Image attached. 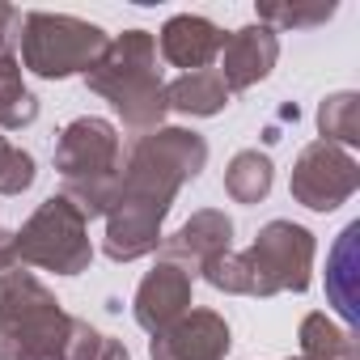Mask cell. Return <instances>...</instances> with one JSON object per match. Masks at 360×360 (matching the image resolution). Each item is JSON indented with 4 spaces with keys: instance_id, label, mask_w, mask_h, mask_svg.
I'll use <instances>...</instances> for the list:
<instances>
[{
    "instance_id": "obj_1",
    "label": "cell",
    "mask_w": 360,
    "mask_h": 360,
    "mask_svg": "<svg viewBox=\"0 0 360 360\" xmlns=\"http://www.w3.org/2000/svg\"><path fill=\"white\" fill-rule=\"evenodd\" d=\"M314 233L292 221H267L250 250L217 255L200 267V276L229 297H276V292H305L314 271Z\"/></svg>"
},
{
    "instance_id": "obj_2",
    "label": "cell",
    "mask_w": 360,
    "mask_h": 360,
    "mask_svg": "<svg viewBox=\"0 0 360 360\" xmlns=\"http://www.w3.org/2000/svg\"><path fill=\"white\" fill-rule=\"evenodd\" d=\"M85 85L115 106L131 136L157 131L165 119V81L157 68V39L148 30H123L106 43Z\"/></svg>"
},
{
    "instance_id": "obj_3",
    "label": "cell",
    "mask_w": 360,
    "mask_h": 360,
    "mask_svg": "<svg viewBox=\"0 0 360 360\" xmlns=\"http://www.w3.org/2000/svg\"><path fill=\"white\" fill-rule=\"evenodd\" d=\"M56 169L64 178V200L81 208L85 221L106 217L123 183V136L110 119L81 115L56 140Z\"/></svg>"
},
{
    "instance_id": "obj_4",
    "label": "cell",
    "mask_w": 360,
    "mask_h": 360,
    "mask_svg": "<svg viewBox=\"0 0 360 360\" xmlns=\"http://www.w3.org/2000/svg\"><path fill=\"white\" fill-rule=\"evenodd\" d=\"M72 314L56 292L22 271H0V360H68Z\"/></svg>"
},
{
    "instance_id": "obj_5",
    "label": "cell",
    "mask_w": 360,
    "mask_h": 360,
    "mask_svg": "<svg viewBox=\"0 0 360 360\" xmlns=\"http://www.w3.org/2000/svg\"><path fill=\"white\" fill-rule=\"evenodd\" d=\"M204 165H208V140L200 131L161 123L157 131L136 136L127 165H123L119 195L140 200V204H157V208H174V195L191 178H200Z\"/></svg>"
},
{
    "instance_id": "obj_6",
    "label": "cell",
    "mask_w": 360,
    "mask_h": 360,
    "mask_svg": "<svg viewBox=\"0 0 360 360\" xmlns=\"http://www.w3.org/2000/svg\"><path fill=\"white\" fill-rule=\"evenodd\" d=\"M110 34L85 18L72 13H22V47L18 60L26 72L43 81H64V77H85L98 56L106 51Z\"/></svg>"
},
{
    "instance_id": "obj_7",
    "label": "cell",
    "mask_w": 360,
    "mask_h": 360,
    "mask_svg": "<svg viewBox=\"0 0 360 360\" xmlns=\"http://www.w3.org/2000/svg\"><path fill=\"white\" fill-rule=\"evenodd\" d=\"M13 255L26 267H43L56 276H81L94 263L89 221L81 217L77 204H68L64 195H51L13 233Z\"/></svg>"
},
{
    "instance_id": "obj_8",
    "label": "cell",
    "mask_w": 360,
    "mask_h": 360,
    "mask_svg": "<svg viewBox=\"0 0 360 360\" xmlns=\"http://www.w3.org/2000/svg\"><path fill=\"white\" fill-rule=\"evenodd\" d=\"M356 187H360V161L330 140L305 144L288 178L292 200L305 204L309 212H335L356 195Z\"/></svg>"
},
{
    "instance_id": "obj_9",
    "label": "cell",
    "mask_w": 360,
    "mask_h": 360,
    "mask_svg": "<svg viewBox=\"0 0 360 360\" xmlns=\"http://www.w3.org/2000/svg\"><path fill=\"white\" fill-rule=\"evenodd\" d=\"M229 347H233V335L217 309H187L174 326L153 335L148 356L153 360H225Z\"/></svg>"
},
{
    "instance_id": "obj_10",
    "label": "cell",
    "mask_w": 360,
    "mask_h": 360,
    "mask_svg": "<svg viewBox=\"0 0 360 360\" xmlns=\"http://www.w3.org/2000/svg\"><path fill=\"white\" fill-rule=\"evenodd\" d=\"M169 208L157 204H140L127 195H115L110 212H106V233H102V250L115 263H136L144 255H153L161 246V225H165Z\"/></svg>"
},
{
    "instance_id": "obj_11",
    "label": "cell",
    "mask_w": 360,
    "mask_h": 360,
    "mask_svg": "<svg viewBox=\"0 0 360 360\" xmlns=\"http://www.w3.org/2000/svg\"><path fill=\"white\" fill-rule=\"evenodd\" d=\"M187 309H191V271H183V267H174V263L161 259L140 280L136 301H131V314H136L140 330L161 335L165 326H174Z\"/></svg>"
},
{
    "instance_id": "obj_12",
    "label": "cell",
    "mask_w": 360,
    "mask_h": 360,
    "mask_svg": "<svg viewBox=\"0 0 360 360\" xmlns=\"http://www.w3.org/2000/svg\"><path fill=\"white\" fill-rule=\"evenodd\" d=\"M233 246V221L221 212V208H200L187 225H178V233L161 238V259L183 267V271H200L208 259L217 255H229Z\"/></svg>"
},
{
    "instance_id": "obj_13",
    "label": "cell",
    "mask_w": 360,
    "mask_h": 360,
    "mask_svg": "<svg viewBox=\"0 0 360 360\" xmlns=\"http://www.w3.org/2000/svg\"><path fill=\"white\" fill-rule=\"evenodd\" d=\"M276 60H280V39H276V30H267V26H242V30H233V34H225V47H221V81H225V89L229 94H238V89H250V85H259L263 77H271V68H276Z\"/></svg>"
},
{
    "instance_id": "obj_14",
    "label": "cell",
    "mask_w": 360,
    "mask_h": 360,
    "mask_svg": "<svg viewBox=\"0 0 360 360\" xmlns=\"http://www.w3.org/2000/svg\"><path fill=\"white\" fill-rule=\"evenodd\" d=\"M157 47H161V60L174 64V68H183V72H200L208 68L221 47H225V30L200 13H174L161 34H157Z\"/></svg>"
},
{
    "instance_id": "obj_15",
    "label": "cell",
    "mask_w": 360,
    "mask_h": 360,
    "mask_svg": "<svg viewBox=\"0 0 360 360\" xmlns=\"http://www.w3.org/2000/svg\"><path fill=\"white\" fill-rule=\"evenodd\" d=\"M356 242H360V221H352L339 233V242L326 259V297H330V305L339 309L343 322H356V314H360V255H356Z\"/></svg>"
},
{
    "instance_id": "obj_16",
    "label": "cell",
    "mask_w": 360,
    "mask_h": 360,
    "mask_svg": "<svg viewBox=\"0 0 360 360\" xmlns=\"http://www.w3.org/2000/svg\"><path fill=\"white\" fill-rule=\"evenodd\" d=\"M229 106V89L221 81L217 68H200V72H183L178 81L165 85V110L191 115V119H212Z\"/></svg>"
},
{
    "instance_id": "obj_17",
    "label": "cell",
    "mask_w": 360,
    "mask_h": 360,
    "mask_svg": "<svg viewBox=\"0 0 360 360\" xmlns=\"http://www.w3.org/2000/svg\"><path fill=\"white\" fill-rule=\"evenodd\" d=\"M271 183H276V165L259 148H242L225 169V191L233 204H263L271 195Z\"/></svg>"
},
{
    "instance_id": "obj_18",
    "label": "cell",
    "mask_w": 360,
    "mask_h": 360,
    "mask_svg": "<svg viewBox=\"0 0 360 360\" xmlns=\"http://www.w3.org/2000/svg\"><path fill=\"white\" fill-rule=\"evenodd\" d=\"M301 360H356V339L326 314H305L301 322Z\"/></svg>"
},
{
    "instance_id": "obj_19",
    "label": "cell",
    "mask_w": 360,
    "mask_h": 360,
    "mask_svg": "<svg viewBox=\"0 0 360 360\" xmlns=\"http://www.w3.org/2000/svg\"><path fill=\"white\" fill-rule=\"evenodd\" d=\"M318 131H322V140H330V144H339V148L352 153L360 144V94L339 89V94L322 98V106H318Z\"/></svg>"
},
{
    "instance_id": "obj_20",
    "label": "cell",
    "mask_w": 360,
    "mask_h": 360,
    "mask_svg": "<svg viewBox=\"0 0 360 360\" xmlns=\"http://www.w3.org/2000/svg\"><path fill=\"white\" fill-rule=\"evenodd\" d=\"M339 13V5L330 0H309V5H259V26L267 30H309V26H322Z\"/></svg>"
},
{
    "instance_id": "obj_21",
    "label": "cell",
    "mask_w": 360,
    "mask_h": 360,
    "mask_svg": "<svg viewBox=\"0 0 360 360\" xmlns=\"http://www.w3.org/2000/svg\"><path fill=\"white\" fill-rule=\"evenodd\" d=\"M18 47H22V13H18L13 5H0V94L26 85V81H22Z\"/></svg>"
},
{
    "instance_id": "obj_22",
    "label": "cell",
    "mask_w": 360,
    "mask_h": 360,
    "mask_svg": "<svg viewBox=\"0 0 360 360\" xmlns=\"http://www.w3.org/2000/svg\"><path fill=\"white\" fill-rule=\"evenodd\" d=\"M68 360H131V356H127V347H123L115 335H102V330L89 326L85 318H72Z\"/></svg>"
},
{
    "instance_id": "obj_23",
    "label": "cell",
    "mask_w": 360,
    "mask_h": 360,
    "mask_svg": "<svg viewBox=\"0 0 360 360\" xmlns=\"http://www.w3.org/2000/svg\"><path fill=\"white\" fill-rule=\"evenodd\" d=\"M39 178V165L26 148H18L13 140L0 136V195H22L34 187Z\"/></svg>"
},
{
    "instance_id": "obj_24",
    "label": "cell",
    "mask_w": 360,
    "mask_h": 360,
    "mask_svg": "<svg viewBox=\"0 0 360 360\" xmlns=\"http://www.w3.org/2000/svg\"><path fill=\"white\" fill-rule=\"evenodd\" d=\"M39 119V98L22 85V89H9V94H0V127H9V131H22Z\"/></svg>"
},
{
    "instance_id": "obj_25",
    "label": "cell",
    "mask_w": 360,
    "mask_h": 360,
    "mask_svg": "<svg viewBox=\"0 0 360 360\" xmlns=\"http://www.w3.org/2000/svg\"><path fill=\"white\" fill-rule=\"evenodd\" d=\"M9 267H18V255H13V233L0 225V271H9Z\"/></svg>"
}]
</instances>
